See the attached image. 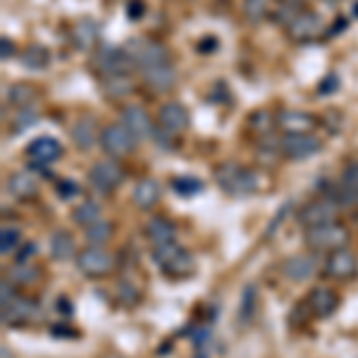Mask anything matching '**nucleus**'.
<instances>
[{
	"label": "nucleus",
	"mask_w": 358,
	"mask_h": 358,
	"mask_svg": "<svg viewBox=\"0 0 358 358\" xmlns=\"http://www.w3.org/2000/svg\"><path fill=\"white\" fill-rule=\"evenodd\" d=\"M303 232H306L303 241L310 248V253H332L339 251V248H346L351 241V229L339 220L317 224V227L303 229Z\"/></svg>",
	"instance_id": "nucleus-1"
},
{
	"label": "nucleus",
	"mask_w": 358,
	"mask_h": 358,
	"mask_svg": "<svg viewBox=\"0 0 358 358\" xmlns=\"http://www.w3.org/2000/svg\"><path fill=\"white\" fill-rule=\"evenodd\" d=\"M215 182L229 196H248L258 189L261 177L251 167L236 165V163H222L220 167H215Z\"/></svg>",
	"instance_id": "nucleus-2"
},
{
	"label": "nucleus",
	"mask_w": 358,
	"mask_h": 358,
	"mask_svg": "<svg viewBox=\"0 0 358 358\" xmlns=\"http://www.w3.org/2000/svg\"><path fill=\"white\" fill-rule=\"evenodd\" d=\"M153 263L158 265L160 273L172 277V280L192 275L196 268L194 256L184 246H179L177 241H170V244H163V246H153Z\"/></svg>",
	"instance_id": "nucleus-3"
},
{
	"label": "nucleus",
	"mask_w": 358,
	"mask_h": 358,
	"mask_svg": "<svg viewBox=\"0 0 358 358\" xmlns=\"http://www.w3.org/2000/svg\"><path fill=\"white\" fill-rule=\"evenodd\" d=\"M124 50L127 55L131 57L134 67L141 72L146 67H153V65H160V62H170L172 55L167 50L165 43L155 41V38H148V36H134L124 43Z\"/></svg>",
	"instance_id": "nucleus-4"
},
{
	"label": "nucleus",
	"mask_w": 358,
	"mask_h": 358,
	"mask_svg": "<svg viewBox=\"0 0 358 358\" xmlns=\"http://www.w3.org/2000/svg\"><path fill=\"white\" fill-rule=\"evenodd\" d=\"M91 65H94L96 72L101 74V79L120 77V74H131L136 69L134 62H131V57L127 55V50L120 48V45H110V43L98 45Z\"/></svg>",
	"instance_id": "nucleus-5"
},
{
	"label": "nucleus",
	"mask_w": 358,
	"mask_h": 358,
	"mask_svg": "<svg viewBox=\"0 0 358 358\" xmlns=\"http://www.w3.org/2000/svg\"><path fill=\"white\" fill-rule=\"evenodd\" d=\"M74 261H77L79 273L89 277V280H101V277L113 275L115 265H117V258L106 246H91V244L84 251H79V256Z\"/></svg>",
	"instance_id": "nucleus-6"
},
{
	"label": "nucleus",
	"mask_w": 358,
	"mask_h": 358,
	"mask_svg": "<svg viewBox=\"0 0 358 358\" xmlns=\"http://www.w3.org/2000/svg\"><path fill=\"white\" fill-rule=\"evenodd\" d=\"M285 29H287V38H289L292 43L303 45V43L317 41V38L325 34V22H322V17L313 13V10H299Z\"/></svg>",
	"instance_id": "nucleus-7"
},
{
	"label": "nucleus",
	"mask_w": 358,
	"mask_h": 358,
	"mask_svg": "<svg viewBox=\"0 0 358 358\" xmlns=\"http://www.w3.org/2000/svg\"><path fill=\"white\" fill-rule=\"evenodd\" d=\"M339 217V206L330 196H320V199H310L296 210V222L303 229L317 227V224L334 222Z\"/></svg>",
	"instance_id": "nucleus-8"
},
{
	"label": "nucleus",
	"mask_w": 358,
	"mask_h": 358,
	"mask_svg": "<svg viewBox=\"0 0 358 358\" xmlns=\"http://www.w3.org/2000/svg\"><path fill=\"white\" fill-rule=\"evenodd\" d=\"M136 143H138V138L131 134L122 122L108 124L106 129L101 131V148L106 151L108 158H115V160L129 158V155L136 151Z\"/></svg>",
	"instance_id": "nucleus-9"
},
{
	"label": "nucleus",
	"mask_w": 358,
	"mask_h": 358,
	"mask_svg": "<svg viewBox=\"0 0 358 358\" xmlns=\"http://www.w3.org/2000/svg\"><path fill=\"white\" fill-rule=\"evenodd\" d=\"M124 182V167L117 163L115 158L110 160H98L91 165L89 170V184L96 189L98 194L108 196L113 192H117Z\"/></svg>",
	"instance_id": "nucleus-10"
},
{
	"label": "nucleus",
	"mask_w": 358,
	"mask_h": 358,
	"mask_svg": "<svg viewBox=\"0 0 358 358\" xmlns=\"http://www.w3.org/2000/svg\"><path fill=\"white\" fill-rule=\"evenodd\" d=\"M280 153L287 160H306L322 151V141L315 134H285L280 138Z\"/></svg>",
	"instance_id": "nucleus-11"
},
{
	"label": "nucleus",
	"mask_w": 358,
	"mask_h": 358,
	"mask_svg": "<svg viewBox=\"0 0 358 358\" xmlns=\"http://www.w3.org/2000/svg\"><path fill=\"white\" fill-rule=\"evenodd\" d=\"M41 315V308L34 299L29 296H17L15 301L3 306V325L8 327H27L34 325Z\"/></svg>",
	"instance_id": "nucleus-12"
},
{
	"label": "nucleus",
	"mask_w": 358,
	"mask_h": 358,
	"mask_svg": "<svg viewBox=\"0 0 358 358\" xmlns=\"http://www.w3.org/2000/svg\"><path fill=\"white\" fill-rule=\"evenodd\" d=\"M322 273H325V277L337 280V282L354 280L356 273H358L356 253L349 251V248H339V251L327 253V261H325V265H322Z\"/></svg>",
	"instance_id": "nucleus-13"
},
{
	"label": "nucleus",
	"mask_w": 358,
	"mask_h": 358,
	"mask_svg": "<svg viewBox=\"0 0 358 358\" xmlns=\"http://www.w3.org/2000/svg\"><path fill=\"white\" fill-rule=\"evenodd\" d=\"M138 74H141V79H143V86L158 96L170 94V91L177 86V69H175V65H172V60L160 62V65H153V67H146Z\"/></svg>",
	"instance_id": "nucleus-14"
},
{
	"label": "nucleus",
	"mask_w": 358,
	"mask_h": 358,
	"mask_svg": "<svg viewBox=\"0 0 358 358\" xmlns=\"http://www.w3.org/2000/svg\"><path fill=\"white\" fill-rule=\"evenodd\" d=\"M275 122L277 129H282L285 134H308V131H313L317 127L315 115L296 110V108H282V110H277Z\"/></svg>",
	"instance_id": "nucleus-15"
},
{
	"label": "nucleus",
	"mask_w": 358,
	"mask_h": 358,
	"mask_svg": "<svg viewBox=\"0 0 358 358\" xmlns=\"http://www.w3.org/2000/svg\"><path fill=\"white\" fill-rule=\"evenodd\" d=\"M280 270L289 282H308L317 275V261L313 253H294L282 261Z\"/></svg>",
	"instance_id": "nucleus-16"
},
{
	"label": "nucleus",
	"mask_w": 358,
	"mask_h": 358,
	"mask_svg": "<svg viewBox=\"0 0 358 358\" xmlns=\"http://www.w3.org/2000/svg\"><path fill=\"white\" fill-rule=\"evenodd\" d=\"M189 124H192V115H189V110L182 106V103L170 101V103H165V106H160V110H158V127L160 129L179 136L189 129Z\"/></svg>",
	"instance_id": "nucleus-17"
},
{
	"label": "nucleus",
	"mask_w": 358,
	"mask_h": 358,
	"mask_svg": "<svg viewBox=\"0 0 358 358\" xmlns=\"http://www.w3.org/2000/svg\"><path fill=\"white\" fill-rule=\"evenodd\" d=\"M62 143L55 136H36L27 146V155L34 160V165H53L62 158Z\"/></svg>",
	"instance_id": "nucleus-18"
},
{
	"label": "nucleus",
	"mask_w": 358,
	"mask_h": 358,
	"mask_svg": "<svg viewBox=\"0 0 358 358\" xmlns=\"http://www.w3.org/2000/svg\"><path fill=\"white\" fill-rule=\"evenodd\" d=\"M306 306H308L310 315L325 320V317H330L339 308V296L330 287H313L308 292V296H306Z\"/></svg>",
	"instance_id": "nucleus-19"
},
{
	"label": "nucleus",
	"mask_w": 358,
	"mask_h": 358,
	"mask_svg": "<svg viewBox=\"0 0 358 358\" xmlns=\"http://www.w3.org/2000/svg\"><path fill=\"white\" fill-rule=\"evenodd\" d=\"M122 124L138 138V141H146V138L155 136V124H153L151 115L143 110L141 106H127L122 110Z\"/></svg>",
	"instance_id": "nucleus-20"
},
{
	"label": "nucleus",
	"mask_w": 358,
	"mask_h": 358,
	"mask_svg": "<svg viewBox=\"0 0 358 358\" xmlns=\"http://www.w3.org/2000/svg\"><path fill=\"white\" fill-rule=\"evenodd\" d=\"M69 134H72V143L79 148V151H91L96 143H101V131H98L96 117H91V115L79 117L77 122L72 124Z\"/></svg>",
	"instance_id": "nucleus-21"
},
{
	"label": "nucleus",
	"mask_w": 358,
	"mask_h": 358,
	"mask_svg": "<svg viewBox=\"0 0 358 358\" xmlns=\"http://www.w3.org/2000/svg\"><path fill=\"white\" fill-rule=\"evenodd\" d=\"M98 36H101V31L91 17H82L69 27V41L77 50H94L98 45Z\"/></svg>",
	"instance_id": "nucleus-22"
},
{
	"label": "nucleus",
	"mask_w": 358,
	"mask_h": 358,
	"mask_svg": "<svg viewBox=\"0 0 358 358\" xmlns=\"http://www.w3.org/2000/svg\"><path fill=\"white\" fill-rule=\"evenodd\" d=\"M8 192L20 201H31V199H36L38 192H41V184H38V179L34 172L20 170L8 177Z\"/></svg>",
	"instance_id": "nucleus-23"
},
{
	"label": "nucleus",
	"mask_w": 358,
	"mask_h": 358,
	"mask_svg": "<svg viewBox=\"0 0 358 358\" xmlns=\"http://www.w3.org/2000/svg\"><path fill=\"white\" fill-rule=\"evenodd\" d=\"M160 184L155 182L153 177H143L136 182L134 192H131V203H134L138 210H153L155 206L160 203Z\"/></svg>",
	"instance_id": "nucleus-24"
},
{
	"label": "nucleus",
	"mask_w": 358,
	"mask_h": 358,
	"mask_svg": "<svg viewBox=\"0 0 358 358\" xmlns=\"http://www.w3.org/2000/svg\"><path fill=\"white\" fill-rule=\"evenodd\" d=\"M146 239L153 246H163L170 241H177V224L167 217H151L146 222Z\"/></svg>",
	"instance_id": "nucleus-25"
},
{
	"label": "nucleus",
	"mask_w": 358,
	"mask_h": 358,
	"mask_svg": "<svg viewBox=\"0 0 358 358\" xmlns=\"http://www.w3.org/2000/svg\"><path fill=\"white\" fill-rule=\"evenodd\" d=\"M5 277H8L15 287H24V289H29V287L38 285V282L43 280V270L38 268L36 263H15L13 268L5 273Z\"/></svg>",
	"instance_id": "nucleus-26"
},
{
	"label": "nucleus",
	"mask_w": 358,
	"mask_h": 358,
	"mask_svg": "<svg viewBox=\"0 0 358 358\" xmlns=\"http://www.w3.org/2000/svg\"><path fill=\"white\" fill-rule=\"evenodd\" d=\"M101 89L110 101H124L136 91V84L129 74H120V77H106L101 79Z\"/></svg>",
	"instance_id": "nucleus-27"
},
{
	"label": "nucleus",
	"mask_w": 358,
	"mask_h": 358,
	"mask_svg": "<svg viewBox=\"0 0 358 358\" xmlns=\"http://www.w3.org/2000/svg\"><path fill=\"white\" fill-rule=\"evenodd\" d=\"M275 0H241V15L248 24H263L273 20Z\"/></svg>",
	"instance_id": "nucleus-28"
},
{
	"label": "nucleus",
	"mask_w": 358,
	"mask_h": 358,
	"mask_svg": "<svg viewBox=\"0 0 358 358\" xmlns=\"http://www.w3.org/2000/svg\"><path fill=\"white\" fill-rule=\"evenodd\" d=\"M38 98H41V91L29 82H17L10 86V91H8V103L20 108V110L22 108H34L38 103Z\"/></svg>",
	"instance_id": "nucleus-29"
},
{
	"label": "nucleus",
	"mask_w": 358,
	"mask_h": 358,
	"mask_svg": "<svg viewBox=\"0 0 358 358\" xmlns=\"http://www.w3.org/2000/svg\"><path fill=\"white\" fill-rule=\"evenodd\" d=\"M50 256L55 258V261L65 263V261H72V258L79 256L77 251V244H74V236L69 232H55L53 239H50Z\"/></svg>",
	"instance_id": "nucleus-30"
},
{
	"label": "nucleus",
	"mask_w": 358,
	"mask_h": 358,
	"mask_svg": "<svg viewBox=\"0 0 358 358\" xmlns=\"http://www.w3.org/2000/svg\"><path fill=\"white\" fill-rule=\"evenodd\" d=\"M20 62H22V67L34 69V72H41V69L50 65V50L41 43H31L20 53Z\"/></svg>",
	"instance_id": "nucleus-31"
},
{
	"label": "nucleus",
	"mask_w": 358,
	"mask_h": 358,
	"mask_svg": "<svg viewBox=\"0 0 358 358\" xmlns=\"http://www.w3.org/2000/svg\"><path fill=\"white\" fill-rule=\"evenodd\" d=\"M72 220L74 224H79V227H91L94 222L98 220H103V210H101V206L96 203V201H82L77 208L72 210Z\"/></svg>",
	"instance_id": "nucleus-32"
},
{
	"label": "nucleus",
	"mask_w": 358,
	"mask_h": 358,
	"mask_svg": "<svg viewBox=\"0 0 358 358\" xmlns=\"http://www.w3.org/2000/svg\"><path fill=\"white\" fill-rule=\"evenodd\" d=\"M84 234H86V241H89L91 246H106L108 241L115 236V222L113 220H98V222L91 224V227H86Z\"/></svg>",
	"instance_id": "nucleus-33"
},
{
	"label": "nucleus",
	"mask_w": 358,
	"mask_h": 358,
	"mask_svg": "<svg viewBox=\"0 0 358 358\" xmlns=\"http://www.w3.org/2000/svg\"><path fill=\"white\" fill-rule=\"evenodd\" d=\"M275 127H277L275 115L270 113V110H256V113L248 115V129H251L258 138L268 136L270 131L275 129Z\"/></svg>",
	"instance_id": "nucleus-34"
},
{
	"label": "nucleus",
	"mask_w": 358,
	"mask_h": 358,
	"mask_svg": "<svg viewBox=\"0 0 358 358\" xmlns=\"http://www.w3.org/2000/svg\"><path fill=\"white\" fill-rule=\"evenodd\" d=\"M22 244V232L17 227H3L0 232V253L3 256H15Z\"/></svg>",
	"instance_id": "nucleus-35"
},
{
	"label": "nucleus",
	"mask_w": 358,
	"mask_h": 358,
	"mask_svg": "<svg viewBox=\"0 0 358 358\" xmlns=\"http://www.w3.org/2000/svg\"><path fill=\"white\" fill-rule=\"evenodd\" d=\"M258 310V299H256V287H246L244 289V296H241V303H239V317L244 322H248L253 317V313Z\"/></svg>",
	"instance_id": "nucleus-36"
},
{
	"label": "nucleus",
	"mask_w": 358,
	"mask_h": 358,
	"mask_svg": "<svg viewBox=\"0 0 358 358\" xmlns=\"http://www.w3.org/2000/svg\"><path fill=\"white\" fill-rule=\"evenodd\" d=\"M172 189L182 196H194V194L203 192V182L196 177H175L172 179Z\"/></svg>",
	"instance_id": "nucleus-37"
},
{
	"label": "nucleus",
	"mask_w": 358,
	"mask_h": 358,
	"mask_svg": "<svg viewBox=\"0 0 358 358\" xmlns=\"http://www.w3.org/2000/svg\"><path fill=\"white\" fill-rule=\"evenodd\" d=\"M117 299L124 308H134V306L141 301V292L136 289L131 282H120L117 285Z\"/></svg>",
	"instance_id": "nucleus-38"
},
{
	"label": "nucleus",
	"mask_w": 358,
	"mask_h": 358,
	"mask_svg": "<svg viewBox=\"0 0 358 358\" xmlns=\"http://www.w3.org/2000/svg\"><path fill=\"white\" fill-rule=\"evenodd\" d=\"M38 122V110H36V106L34 108H22L20 113L15 115V124H13V131H24V129H29V127H34Z\"/></svg>",
	"instance_id": "nucleus-39"
},
{
	"label": "nucleus",
	"mask_w": 358,
	"mask_h": 358,
	"mask_svg": "<svg viewBox=\"0 0 358 358\" xmlns=\"http://www.w3.org/2000/svg\"><path fill=\"white\" fill-rule=\"evenodd\" d=\"M124 13H127V17H129V20H141L143 15H146V3H143V0H129V3H127V8H124Z\"/></svg>",
	"instance_id": "nucleus-40"
},
{
	"label": "nucleus",
	"mask_w": 358,
	"mask_h": 358,
	"mask_svg": "<svg viewBox=\"0 0 358 358\" xmlns=\"http://www.w3.org/2000/svg\"><path fill=\"white\" fill-rule=\"evenodd\" d=\"M0 292H3V296H0V303L8 306L10 301H15L17 294H15V285L8 280V277H3V282H0Z\"/></svg>",
	"instance_id": "nucleus-41"
},
{
	"label": "nucleus",
	"mask_w": 358,
	"mask_h": 358,
	"mask_svg": "<svg viewBox=\"0 0 358 358\" xmlns=\"http://www.w3.org/2000/svg\"><path fill=\"white\" fill-rule=\"evenodd\" d=\"M77 192H79V187L72 179H60V182H57V194H60L62 199H69V196H74Z\"/></svg>",
	"instance_id": "nucleus-42"
},
{
	"label": "nucleus",
	"mask_w": 358,
	"mask_h": 358,
	"mask_svg": "<svg viewBox=\"0 0 358 358\" xmlns=\"http://www.w3.org/2000/svg\"><path fill=\"white\" fill-rule=\"evenodd\" d=\"M0 57H3L5 62L10 60V57H15V41L8 36L0 38Z\"/></svg>",
	"instance_id": "nucleus-43"
},
{
	"label": "nucleus",
	"mask_w": 358,
	"mask_h": 358,
	"mask_svg": "<svg viewBox=\"0 0 358 358\" xmlns=\"http://www.w3.org/2000/svg\"><path fill=\"white\" fill-rule=\"evenodd\" d=\"M36 256V244H27L20 253L15 256V263H31Z\"/></svg>",
	"instance_id": "nucleus-44"
},
{
	"label": "nucleus",
	"mask_w": 358,
	"mask_h": 358,
	"mask_svg": "<svg viewBox=\"0 0 358 358\" xmlns=\"http://www.w3.org/2000/svg\"><path fill=\"white\" fill-rule=\"evenodd\" d=\"M217 45H220V41L215 36H206L199 41V53H215Z\"/></svg>",
	"instance_id": "nucleus-45"
},
{
	"label": "nucleus",
	"mask_w": 358,
	"mask_h": 358,
	"mask_svg": "<svg viewBox=\"0 0 358 358\" xmlns=\"http://www.w3.org/2000/svg\"><path fill=\"white\" fill-rule=\"evenodd\" d=\"M325 86H320V94H330V91H337V77L334 74H330V77L322 82Z\"/></svg>",
	"instance_id": "nucleus-46"
},
{
	"label": "nucleus",
	"mask_w": 358,
	"mask_h": 358,
	"mask_svg": "<svg viewBox=\"0 0 358 358\" xmlns=\"http://www.w3.org/2000/svg\"><path fill=\"white\" fill-rule=\"evenodd\" d=\"M277 5H282V8H294V10H303V3L306 0H275Z\"/></svg>",
	"instance_id": "nucleus-47"
},
{
	"label": "nucleus",
	"mask_w": 358,
	"mask_h": 358,
	"mask_svg": "<svg viewBox=\"0 0 358 358\" xmlns=\"http://www.w3.org/2000/svg\"><path fill=\"white\" fill-rule=\"evenodd\" d=\"M57 306H60V308L65 310V315H72V303H69L65 296H62V299H57Z\"/></svg>",
	"instance_id": "nucleus-48"
},
{
	"label": "nucleus",
	"mask_w": 358,
	"mask_h": 358,
	"mask_svg": "<svg viewBox=\"0 0 358 358\" xmlns=\"http://www.w3.org/2000/svg\"><path fill=\"white\" fill-rule=\"evenodd\" d=\"M101 358H124V356H120V354H106V356H101Z\"/></svg>",
	"instance_id": "nucleus-49"
},
{
	"label": "nucleus",
	"mask_w": 358,
	"mask_h": 358,
	"mask_svg": "<svg viewBox=\"0 0 358 358\" xmlns=\"http://www.w3.org/2000/svg\"><path fill=\"white\" fill-rule=\"evenodd\" d=\"M325 3H327V5H339L342 0H325Z\"/></svg>",
	"instance_id": "nucleus-50"
},
{
	"label": "nucleus",
	"mask_w": 358,
	"mask_h": 358,
	"mask_svg": "<svg viewBox=\"0 0 358 358\" xmlns=\"http://www.w3.org/2000/svg\"><path fill=\"white\" fill-rule=\"evenodd\" d=\"M354 17H356V20H358V3L354 5Z\"/></svg>",
	"instance_id": "nucleus-51"
},
{
	"label": "nucleus",
	"mask_w": 358,
	"mask_h": 358,
	"mask_svg": "<svg viewBox=\"0 0 358 358\" xmlns=\"http://www.w3.org/2000/svg\"><path fill=\"white\" fill-rule=\"evenodd\" d=\"M127 3H129V0H127Z\"/></svg>",
	"instance_id": "nucleus-52"
}]
</instances>
